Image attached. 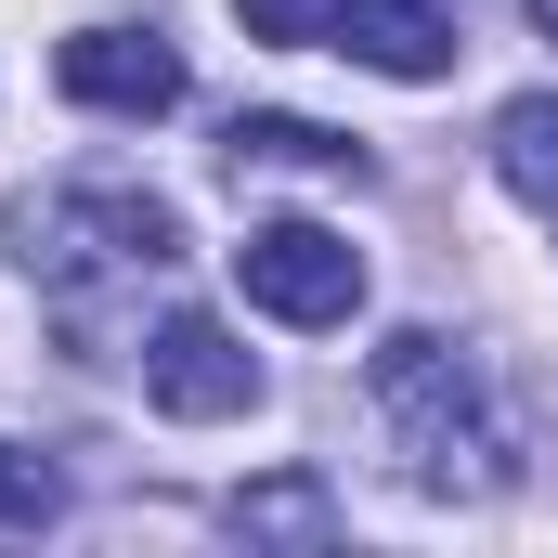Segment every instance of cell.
I'll return each instance as SVG.
<instances>
[{
    "label": "cell",
    "instance_id": "obj_1",
    "mask_svg": "<svg viewBox=\"0 0 558 558\" xmlns=\"http://www.w3.org/2000/svg\"><path fill=\"white\" fill-rule=\"evenodd\" d=\"M377 403H390V428H403L416 481H441V494H494V481H507V441H494L468 364H454L428 325H403V338L377 351Z\"/></svg>",
    "mask_w": 558,
    "mask_h": 558
},
{
    "label": "cell",
    "instance_id": "obj_2",
    "mask_svg": "<svg viewBox=\"0 0 558 558\" xmlns=\"http://www.w3.org/2000/svg\"><path fill=\"white\" fill-rule=\"evenodd\" d=\"M13 247H26V274H156V260H182V221H169V195H143V182H52V195H13Z\"/></svg>",
    "mask_w": 558,
    "mask_h": 558
},
{
    "label": "cell",
    "instance_id": "obj_3",
    "mask_svg": "<svg viewBox=\"0 0 558 558\" xmlns=\"http://www.w3.org/2000/svg\"><path fill=\"white\" fill-rule=\"evenodd\" d=\"M234 286H247V312H274V325H351V312H364V247L325 234V221H260V234L234 247Z\"/></svg>",
    "mask_w": 558,
    "mask_h": 558
},
{
    "label": "cell",
    "instance_id": "obj_4",
    "mask_svg": "<svg viewBox=\"0 0 558 558\" xmlns=\"http://www.w3.org/2000/svg\"><path fill=\"white\" fill-rule=\"evenodd\" d=\"M143 390H156V416L221 428V416H247V403H260V364L234 351V325H221V312H169V325H156V351H143Z\"/></svg>",
    "mask_w": 558,
    "mask_h": 558
},
{
    "label": "cell",
    "instance_id": "obj_5",
    "mask_svg": "<svg viewBox=\"0 0 558 558\" xmlns=\"http://www.w3.org/2000/svg\"><path fill=\"white\" fill-rule=\"evenodd\" d=\"M52 78H65V105H92V118H169V105H182V52H169L156 26H78V39L52 52Z\"/></svg>",
    "mask_w": 558,
    "mask_h": 558
},
{
    "label": "cell",
    "instance_id": "obj_6",
    "mask_svg": "<svg viewBox=\"0 0 558 558\" xmlns=\"http://www.w3.org/2000/svg\"><path fill=\"white\" fill-rule=\"evenodd\" d=\"M325 52H351V65L403 78V92L454 78V26H441L428 0H338V39H325Z\"/></svg>",
    "mask_w": 558,
    "mask_h": 558
},
{
    "label": "cell",
    "instance_id": "obj_7",
    "mask_svg": "<svg viewBox=\"0 0 558 558\" xmlns=\"http://www.w3.org/2000/svg\"><path fill=\"white\" fill-rule=\"evenodd\" d=\"M234 169H312V182H364V143L312 131V118H234Z\"/></svg>",
    "mask_w": 558,
    "mask_h": 558
},
{
    "label": "cell",
    "instance_id": "obj_8",
    "mask_svg": "<svg viewBox=\"0 0 558 558\" xmlns=\"http://www.w3.org/2000/svg\"><path fill=\"white\" fill-rule=\"evenodd\" d=\"M494 169H507L520 208H558V92H520L494 118Z\"/></svg>",
    "mask_w": 558,
    "mask_h": 558
},
{
    "label": "cell",
    "instance_id": "obj_9",
    "mask_svg": "<svg viewBox=\"0 0 558 558\" xmlns=\"http://www.w3.org/2000/svg\"><path fill=\"white\" fill-rule=\"evenodd\" d=\"M234 533H286V546H325V533H338V507H325V481H312V468H286V481H260V494H234Z\"/></svg>",
    "mask_w": 558,
    "mask_h": 558
},
{
    "label": "cell",
    "instance_id": "obj_10",
    "mask_svg": "<svg viewBox=\"0 0 558 558\" xmlns=\"http://www.w3.org/2000/svg\"><path fill=\"white\" fill-rule=\"evenodd\" d=\"M247 13V39H274V52H325L338 39V0H234Z\"/></svg>",
    "mask_w": 558,
    "mask_h": 558
},
{
    "label": "cell",
    "instance_id": "obj_11",
    "mask_svg": "<svg viewBox=\"0 0 558 558\" xmlns=\"http://www.w3.org/2000/svg\"><path fill=\"white\" fill-rule=\"evenodd\" d=\"M39 520H52V468L26 441H0V533H39Z\"/></svg>",
    "mask_w": 558,
    "mask_h": 558
},
{
    "label": "cell",
    "instance_id": "obj_12",
    "mask_svg": "<svg viewBox=\"0 0 558 558\" xmlns=\"http://www.w3.org/2000/svg\"><path fill=\"white\" fill-rule=\"evenodd\" d=\"M533 26H546V39H558V0H533Z\"/></svg>",
    "mask_w": 558,
    "mask_h": 558
}]
</instances>
